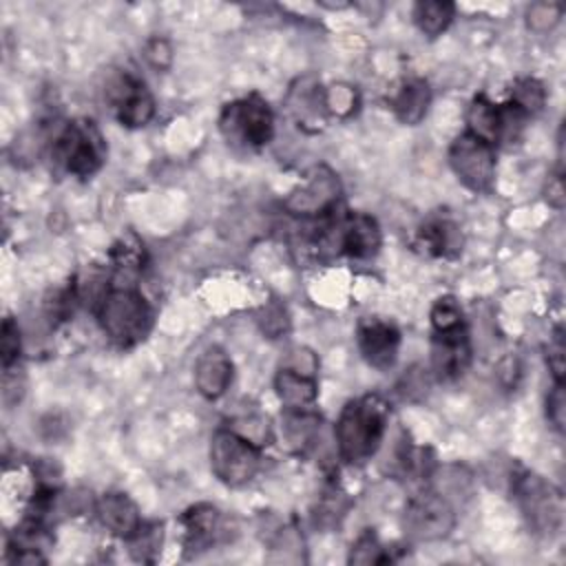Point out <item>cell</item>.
<instances>
[{
  "label": "cell",
  "instance_id": "1",
  "mask_svg": "<svg viewBox=\"0 0 566 566\" xmlns=\"http://www.w3.org/2000/svg\"><path fill=\"white\" fill-rule=\"evenodd\" d=\"M93 312L104 336L119 349H130L146 340L153 329V307L133 281L111 279Z\"/></svg>",
  "mask_w": 566,
  "mask_h": 566
},
{
  "label": "cell",
  "instance_id": "2",
  "mask_svg": "<svg viewBox=\"0 0 566 566\" xmlns=\"http://www.w3.org/2000/svg\"><path fill=\"white\" fill-rule=\"evenodd\" d=\"M389 411V402L378 394H365L345 402L334 427L343 462L363 464L376 455L387 431Z\"/></svg>",
  "mask_w": 566,
  "mask_h": 566
},
{
  "label": "cell",
  "instance_id": "3",
  "mask_svg": "<svg viewBox=\"0 0 566 566\" xmlns=\"http://www.w3.org/2000/svg\"><path fill=\"white\" fill-rule=\"evenodd\" d=\"M511 493L533 535L553 539L562 531L564 497L553 482L535 471L520 469L511 475Z\"/></svg>",
  "mask_w": 566,
  "mask_h": 566
},
{
  "label": "cell",
  "instance_id": "4",
  "mask_svg": "<svg viewBox=\"0 0 566 566\" xmlns=\"http://www.w3.org/2000/svg\"><path fill=\"white\" fill-rule=\"evenodd\" d=\"M53 161L69 175L88 179L102 170L108 146L99 126L88 117L66 122L53 137Z\"/></svg>",
  "mask_w": 566,
  "mask_h": 566
},
{
  "label": "cell",
  "instance_id": "5",
  "mask_svg": "<svg viewBox=\"0 0 566 566\" xmlns=\"http://www.w3.org/2000/svg\"><path fill=\"white\" fill-rule=\"evenodd\" d=\"M219 133L232 148L259 150L274 137V113L259 93L243 95L221 108Z\"/></svg>",
  "mask_w": 566,
  "mask_h": 566
},
{
  "label": "cell",
  "instance_id": "6",
  "mask_svg": "<svg viewBox=\"0 0 566 566\" xmlns=\"http://www.w3.org/2000/svg\"><path fill=\"white\" fill-rule=\"evenodd\" d=\"M312 243L316 252L345 254L349 259H371L380 250L382 234L378 221L371 214L347 212L336 221L323 223Z\"/></svg>",
  "mask_w": 566,
  "mask_h": 566
},
{
  "label": "cell",
  "instance_id": "7",
  "mask_svg": "<svg viewBox=\"0 0 566 566\" xmlns=\"http://www.w3.org/2000/svg\"><path fill=\"white\" fill-rule=\"evenodd\" d=\"M210 471L226 486L239 489L254 480L261 469V447L239 436L230 427H221L210 438Z\"/></svg>",
  "mask_w": 566,
  "mask_h": 566
},
{
  "label": "cell",
  "instance_id": "8",
  "mask_svg": "<svg viewBox=\"0 0 566 566\" xmlns=\"http://www.w3.org/2000/svg\"><path fill=\"white\" fill-rule=\"evenodd\" d=\"M449 166L462 186L473 192H489L497 170L495 146L464 130L449 146Z\"/></svg>",
  "mask_w": 566,
  "mask_h": 566
},
{
  "label": "cell",
  "instance_id": "9",
  "mask_svg": "<svg viewBox=\"0 0 566 566\" xmlns=\"http://www.w3.org/2000/svg\"><path fill=\"white\" fill-rule=\"evenodd\" d=\"M405 533L416 542H436L447 537L455 526L453 504L431 486L409 497L402 515Z\"/></svg>",
  "mask_w": 566,
  "mask_h": 566
},
{
  "label": "cell",
  "instance_id": "10",
  "mask_svg": "<svg viewBox=\"0 0 566 566\" xmlns=\"http://www.w3.org/2000/svg\"><path fill=\"white\" fill-rule=\"evenodd\" d=\"M340 179L325 164L314 166L305 179L287 195L285 210L303 219H318L334 212L340 199Z\"/></svg>",
  "mask_w": 566,
  "mask_h": 566
},
{
  "label": "cell",
  "instance_id": "11",
  "mask_svg": "<svg viewBox=\"0 0 566 566\" xmlns=\"http://www.w3.org/2000/svg\"><path fill=\"white\" fill-rule=\"evenodd\" d=\"M117 122L126 128H144L155 117V97L146 82L128 71L117 73L106 88Z\"/></svg>",
  "mask_w": 566,
  "mask_h": 566
},
{
  "label": "cell",
  "instance_id": "12",
  "mask_svg": "<svg viewBox=\"0 0 566 566\" xmlns=\"http://www.w3.org/2000/svg\"><path fill=\"white\" fill-rule=\"evenodd\" d=\"M471 365V336L467 321L431 329V371L438 380H458Z\"/></svg>",
  "mask_w": 566,
  "mask_h": 566
},
{
  "label": "cell",
  "instance_id": "13",
  "mask_svg": "<svg viewBox=\"0 0 566 566\" xmlns=\"http://www.w3.org/2000/svg\"><path fill=\"white\" fill-rule=\"evenodd\" d=\"M400 329L382 318L365 316L356 327V345L365 363L374 369L387 371L394 367L400 352Z\"/></svg>",
  "mask_w": 566,
  "mask_h": 566
},
{
  "label": "cell",
  "instance_id": "14",
  "mask_svg": "<svg viewBox=\"0 0 566 566\" xmlns=\"http://www.w3.org/2000/svg\"><path fill=\"white\" fill-rule=\"evenodd\" d=\"M285 106L290 117L305 133H318L329 117L325 108V86L314 75H303L290 86Z\"/></svg>",
  "mask_w": 566,
  "mask_h": 566
},
{
  "label": "cell",
  "instance_id": "15",
  "mask_svg": "<svg viewBox=\"0 0 566 566\" xmlns=\"http://www.w3.org/2000/svg\"><path fill=\"white\" fill-rule=\"evenodd\" d=\"M179 524L184 528L186 557H197L199 553H206L208 548H212V544L219 539L223 531L221 511L208 502L186 509L179 517Z\"/></svg>",
  "mask_w": 566,
  "mask_h": 566
},
{
  "label": "cell",
  "instance_id": "16",
  "mask_svg": "<svg viewBox=\"0 0 566 566\" xmlns=\"http://www.w3.org/2000/svg\"><path fill=\"white\" fill-rule=\"evenodd\" d=\"M99 524L115 537H122L124 542L142 526V513L139 506L130 495L124 491H108L95 500L93 506Z\"/></svg>",
  "mask_w": 566,
  "mask_h": 566
},
{
  "label": "cell",
  "instance_id": "17",
  "mask_svg": "<svg viewBox=\"0 0 566 566\" xmlns=\"http://www.w3.org/2000/svg\"><path fill=\"white\" fill-rule=\"evenodd\" d=\"M230 382H232V360L228 352L219 345L206 347L195 363L197 391L208 400H217L228 391Z\"/></svg>",
  "mask_w": 566,
  "mask_h": 566
},
{
  "label": "cell",
  "instance_id": "18",
  "mask_svg": "<svg viewBox=\"0 0 566 566\" xmlns=\"http://www.w3.org/2000/svg\"><path fill=\"white\" fill-rule=\"evenodd\" d=\"M323 418L312 409H285L281 413V438L285 442V449L294 455H307L321 436Z\"/></svg>",
  "mask_w": 566,
  "mask_h": 566
},
{
  "label": "cell",
  "instance_id": "19",
  "mask_svg": "<svg viewBox=\"0 0 566 566\" xmlns=\"http://www.w3.org/2000/svg\"><path fill=\"white\" fill-rule=\"evenodd\" d=\"M416 243L436 259H455L462 252L464 237L449 217H429L416 232Z\"/></svg>",
  "mask_w": 566,
  "mask_h": 566
},
{
  "label": "cell",
  "instance_id": "20",
  "mask_svg": "<svg viewBox=\"0 0 566 566\" xmlns=\"http://www.w3.org/2000/svg\"><path fill=\"white\" fill-rule=\"evenodd\" d=\"M431 104V88L424 77H405L394 95L389 97V106L398 122L405 126H416L424 119Z\"/></svg>",
  "mask_w": 566,
  "mask_h": 566
},
{
  "label": "cell",
  "instance_id": "21",
  "mask_svg": "<svg viewBox=\"0 0 566 566\" xmlns=\"http://www.w3.org/2000/svg\"><path fill=\"white\" fill-rule=\"evenodd\" d=\"M274 391L285 409H307L318 398V380L316 374L281 365L274 376Z\"/></svg>",
  "mask_w": 566,
  "mask_h": 566
},
{
  "label": "cell",
  "instance_id": "22",
  "mask_svg": "<svg viewBox=\"0 0 566 566\" xmlns=\"http://www.w3.org/2000/svg\"><path fill=\"white\" fill-rule=\"evenodd\" d=\"M467 133L497 146L502 142V106L486 95H475L467 108Z\"/></svg>",
  "mask_w": 566,
  "mask_h": 566
},
{
  "label": "cell",
  "instance_id": "23",
  "mask_svg": "<svg viewBox=\"0 0 566 566\" xmlns=\"http://www.w3.org/2000/svg\"><path fill=\"white\" fill-rule=\"evenodd\" d=\"M108 259H111L113 270H115L113 279L133 281V276L142 272L144 261H146L144 243L137 239V234L126 232L113 243V248L108 252Z\"/></svg>",
  "mask_w": 566,
  "mask_h": 566
},
{
  "label": "cell",
  "instance_id": "24",
  "mask_svg": "<svg viewBox=\"0 0 566 566\" xmlns=\"http://www.w3.org/2000/svg\"><path fill=\"white\" fill-rule=\"evenodd\" d=\"M413 22L427 38L442 35L455 15V4L449 0H420L413 4Z\"/></svg>",
  "mask_w": 566,
  "mask_h": 566
},
{
  "label": "cell",
  "instance_id": "25",
  "mask_svg": "<svg viewBox=\"0 0 566 566\" xmlns=\"http://www.w3.org/2000/svg\"><path fill=\"white\" fill-rule=\"evenodd\" d=\"M128 553L135 562L153 564L161 553L164 544V524L161 522H142V526L126 539Z\"/></svg>",
  "mask_w": 566,
  "mask_h": 566
},
{
  "label": "cell",
  "instance_id": "26",
  "mask_svg": "<svg viewBox=\"0 0 566 566\" xmlns=\"http://www.w3.org/2000/svg\"><path fill=\"white\" fill-rule=\"evenodd\" d=\"M509 102L517 106L526 117L537 115L546 104V88L537 77H520L511 86Z\"/></svg>",
  "mask_w": 566,
  "mask_h": 566
},
{
  "label": "cell",
  "instance_id": "27",
  "mask_svg": "<svg viewBox=\"0 0 566 566\" xmlns=\"http://www.w3.org/2000/svg\"><path fill=\"white\" fill-rule=\"evenodd\" d=\"M347 562L349 564H363V566H367V564H387V562H394V555H391V548L382 546L378 535L367 528L352 544Z\"/></svg>",
  "mask_w": 566,
  "mask_h": 566
},
{
  "label": "cell",
  "instance_id": "28",
  "mask_svg": "<svg viewBox=\"0 0 566 566\" xmlns=\"http://www.w3.org/2000/svg\"><path fill=\"white\" fill-rule=\"evenodd\" d=\"M358 104L360 97L354 86L343 82L325 86V108L329 117H349L358 111Z\"/></svg>",
  "mask_w": 566,
  "mask_h": 566
},
{
  "label": "cell",
  "instance_id": "29",
  "mask_svg": "<svg viewBox=\"0 0 566 566\" xmlns=\"http://www.w3.org/2000/svg\"><path fill=\"white\" fill-rule=\"evenodd\" d=\"M232 431H237L239 436L248 438L250 442H254L256 447L270 444L272 442V427L270 420L261 413H243L230 420L228 424Z\"/></svg>",
  "mask_w": 566,
  "mask_h": 566
},
{
  "label": "cell",
  "instance_id": "30",
  "mask_svg": "<svg viewBox=\"0 0 566 566\" xmlns=\"http://www.w3.org/2000/svg\"><path fill=\"white\" fill-rule=\"evenodd\" d=\"M345 511H347L345 495L340 491H336V489H329V491H325L321 495V502H318V506L314 511V522L318 526H336L343 520Z\"/></svg>",
  "mask_w": 566,
  "mask_h": 566
},
{
  "label": "cell",
  "instance_id": "31",
  "mask_svg": "<svg viewBox=\"0 0 566 566\" xmlns=\"http://www.w3.org/2000/svg\"><path fill=\"white\" fill-rule=\"evenodd\" d=\"M20 354H22L20 327L11 316H7L2 321V327H0V363H2V369L18 365Z\"/></svg>",
  "mask_w": 566,
  "mask_h": 566
},
{
  "label": "cell",
  "instance_id": "32",
  "mask_svg": "<svg viewBox=\"0 0 566 566\" xmlns=\"http://www.w3.org/2000/svg\"><path fill=\"white\" fill-rule=\"evenodd\" d=\"M564 13V7L557 2H535L526 11V24L535 33H546L551 31Z\"/></svg>",
  "mask_w": 566,
  "mask_h": 566
},
{
  "label": "cell",
  "instance_id": "33",
  "mask_svg": "<svg viewBox=\"0 0 566 566\" xmlns=\"http://www.w3.org/2000/svg\"><path fill=\"white\" fill-rule=\"evenodd\" d=\"M144 60L155 69V71H168L172 66L175 53L172 44L164 35H153L144 44Z\"/></svg>",
  "mask_w": 566,
  "mask_h": 566
},
{
  "label": "cell",
  "instance_id": "34",
  "mask_svg": "<svg viewBox=\"0 0 566 566\" xmlns=\"http://www.w3.org/2000/svg\"><path fill=\"white\" fill-rule=\"evenodd\" d=\"M24 389H27V378L20 365L2 369V400L7 407H13L15 402H20L24 396Z\"/></svg>",
  "mask_w": 566,
  "mask_h": 566
},
{
  "label": "cell",
  "instance_id": "35",
  "mask_svg": "<svg viewBox=\"0 0 566 566\" xmlns=\"http://www.w3.org/2000/svg\"><path fill=\"white\" fill-rule=\"evenodd\" d=\"M564 352H566L564 349V329L557 327L546 345V363H548V369H551L555 382H564V369H566Z\"/></svg>",
  "mask_w": 566,
  "mask_h": 566
},
{
  "label": "cell",
  "instance_id": "36",
  "mask_svg": "<svg viewBox=\"0 0 566 566\" xmlns=\"http://www.w3.org/2000/svg\"><path fill=\"white\" fill-rule=\"evenodd\" d=\"M564 411H566V396H564V382H555L548 389L546 396V418L551 422V427L562 433L564 431Z\"/></svg>",
  "mask_w": 566,
  "mask_h": 566
},
{
  "label": "cell",
  "instance_id": "37",
  "mask_svg": "<svg viewBox=\"0 0 566 566\" xmlns=\"http://www.w3.org/2000/svg\"><path fill=\"white\" fill-rule=\"evenodd\" d=\"M544 199L548 201V206H553L555 210H562L564 208V199H566V192H564V177H562V170H555L546 184H544Z\"/></svg>",
  "mask_w": 566,
  "mask_h": 566
},
{
  "label": "cell",
  "instance_id": "38",
  "mask_svg": "<svg viewBox=\"0 0 566 566\" xmlns=\"http://www.w3.org/2000/svg\"><path fill=\"white\" fill-rule=\"evenodd\" d=\"M261 323H263V329H265L268 334L276 336V334H281V332L285 329L287 318H285V312L274 305V307H268V310H265V318H261Z\"/></svg>",
  "mask_w": 566,
  "mask_h": 566
}]
</instances>
